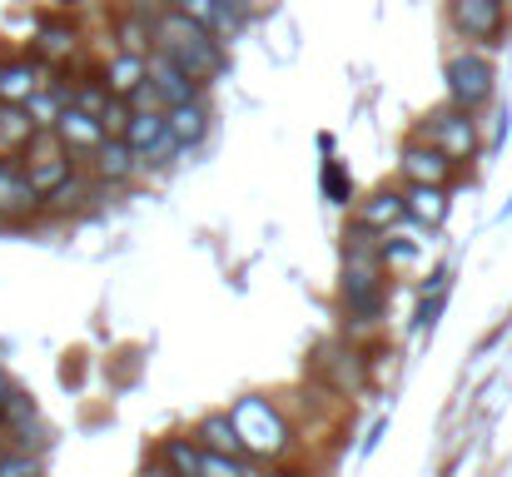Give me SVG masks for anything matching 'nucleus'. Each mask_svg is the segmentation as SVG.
<instances>
[{"mask_svg":"<svg viewBox=\"0 0 512 477\" xmlns=\"http://www.w3.org/2000/svg\"><path fill=\"white\" fill-rule=\"evenodd\" d=\"M403 214L418 219V224H443V219H448L443 184H408V194H403Z\"/></svg>","mask_w":512,"mask_h":477,"instance_id":"f8f14e48","label":"nucleus"},{"mask_svg":"<svg viewBox=\"0 0 512 477\" xmlns=\"http://www.w3.org/2000/svg\"><path fill=\"white\" fill-rule=\"evenodd\" d=\"M343 304L353 309L358 323H373V318L383 314V279H378V269H373V264H353V259H348Z\"/></svg>","mask_w":512,"mask_h":477,"instance_id":"20e7f679","label":"nucleus"},{"mask_svg":"<svg viewBox=\"0 0 512 477\" xmlns=\"http://www.w3.org/2000/svg\"><path fill=\"white\" fill-rule=\"evenodd\" d=\"M40 85H45V70H40V65H30V60H20V65H5V70H0V100H10V105H25Z\"/></svg>","mask_w":512,"mask_h":477,"instance_id":"4468645a","label":"nucleus"},{"mask_svg":"<svg viewBox=\"0 0 512 477\" xmlns=\"http://www.w3.org/2000/svg\"><path fill=\"white\" fill-rule=\"evenodd\" d=\"M448 90H453V105L458 110H483L493 100V65L483 55H453L448 60Z\"/></svg>","mask_w":512,"mask_h":477,"instance_id":"7ed1b4c3","label":"nucleus"},{"mask_svg":"<svg viewBox=\"0 0 512 477\" xmlns=\"http://www.w3.org/2000/svg\"><path fill=\"white\" fill-rule=\"evenodd\" d=\"M503 0H453V25L468 40H498L503 35Z\"/></svg>","mask_w":512,"mask_h":477,"instance_id":"0eeeda50","label":"nucleus"},{"mask_svg":"<svg viewBox=\"0 0 512 477\" xmlns=\"http://www.w3.org/2000/svg\"><path fill=\"white\" fill-rule=\"evenodd\" d=\"M165 125H170L174 145L179 150H189V145H199L204 140V130H209V115H204V105H199V95L194 100H179L165 110Z\"/></svg>","mask_w":512,"mask_h":477,"instance_id":"9b49d317","label":"nucleus"},{"mask_svg":"<svg viewBox=\"0 0 512 477\" xmlns=\"http://www.w3.org/2000/svg\"><path fill=\"white\" fill-rule=\"evenodd\" d=\"M40 204V194H35V184L20 174V169H10V164H0V214H30Z\"/></svg>","mask_w":512,"mask_h":477,"instance_id":"2eb2a0df","label":"nucleus"},{"mask_svg":"<svg viewBox=\"0 0 512 477\" xmlns=\"http://www.w3.org/2000/svg\"><path fill=\"white\" fill-rule=\"evenodd\" d=\"M70 105V90H35L30 100H25V115L35 120V130H55V120H60V110Z\"/></svg>","mask_w":512,"mask_h":477,"instance_id":"6ab92c4d","label":"nucleus"},{"mask_svg":"<svg viewBox=\"0 0 512 477\" xmlns=\"http://www.w3.org/2000/svg\"><path fill=\"white\" fill-rule=\"evenodd\" d=\"M55 135H60V145H65V150L95 155V150H100V140H105V125H100L90 110L65 105V110H60V120H55Z\"/></svg>","mask_w":512,"mask_h":477,"instance_id":"1a4fd4ad","label":"nucleus"},{"mask_svg":"<svg viewBox=\"0 0 512 477\" xmlns=\"http://www.w3.org/2000/svg\"><path fill=\"white\" fill-rule=\"evenodd\" d=\"M0 477H40V463L30 453H15V458H0Z\"/></svg>","mask_w":512,"mask_h":477,"instance_id":"c85d7f7f","label":"nucleus"},{"mask_svg":"<svg viewBox=\"0 0 512 477\" xmlns=\"http://www.w3.org/2000/svg\"><path fill=\"white\" fill-rule=\"evenodd\" d=\"M150 40H155V25H150L145 15H130V20H120V45H125V50H135V55H150Z\"/></svg>","mask_w":512,"mask_h":477,"instance_id":"4be33fe9","label":"nucleus"},{"mask_svg":"<svg viewBox=\"0 0 512 477\" xmlns=\"http://www.w3.org/2000/svg\"><path fill=\"white\" fill-rule=\"evenodd\" d=\"M150 25H155L160 50L170 55L179 70H189L194 80H204V75H214V70L224 65V50H219L214 30H204L199 20H189L179 5H174V10H165V15H155Z\"/></svg>","mask_w":512,"mask_h":477,"instance_id":"f257e3e1","label":"nucleus"},{"mask_svg":"<svg viewBox=\"0 0 512 477\" xmlns=\"http://www.w3.org/2000/svg\"><path fill=\"white\" fill-rule=\"evenodd\" d=\"M145 80L160 90V100H165V110L179 105V100H194L199 95V80L189 75V70H179L165 50H155V55H145Z\"/></svg>","mask_w":512,"mask_h":477,"instance_id":"39448f33","label":"nucleus"},{"mask_svg":"<svg viewBox=\"0 0 512 477\" xmlns=\"http://www.w3.org/2000/svg\"><path fill=\"white\" fill-rule=\"evenodd\" d=\"M140 80H145V55H135V50L115 55V60H110V70H105V90H110V95H120V100H125Z\"/></svg>","mask_w":512,"mask_h":477,"instance_id":"a211bd4d","label":"nucleus"},{"mask_svg":"<svg viewBox=\"0 0 512 477\" xmlns=\"http://www.w3.org/2000/svg\"><path fill=\"white\" fill-rule=\"evenodd\" d=\"M70 105H80V110H90V115L100 120V110L110 105V90H105V80H100V85H80V90L70 95Z\"/></svg>","mask_w":512,"mask_h":477,"instance_id":"cd10ccee","label":"nucleus"},{"mask_svg":"<svg viewBox=\"0 0 512 477\" xmlns=\"http://www.w3.org/2000/svg\"><path fill=\"white\" fill-rule=\"evenodd\" d=\"M95 169H100V179L125 184V179L135 174V150H130L120 135H105V140H100V150H95Z\"/></svg>","mask_w":512,"mask_h":477,"instance_id":"ddd939ff","label":"nucleus"},{"mask_svg":"<svg viewBox=\"0 0 512 477\" xmlns=\"http://www.w3.org/2000/svg\"><path fill=\"white\" fill-rule=\"evenodd\" d=\"M10 393H15V388H10V378H5V373H0V403H5V398H10Z\"/></svg>","mask_w":512,"mask_h":477,"instance_id":"2f4dec72","label":"nucleus"},{"mask_svg":"<svg viewBox=\"0 0 512 477\" xmlns=\"http://www.w3.org/2000/svg\"><path fill=\"white\" fill-rule=\"evenodd\" d=\"M428 145H438L448 159H468L473 155L478 135H473L468 110H443V115H433V125H428Z\"/></svg>","mask_w":512,"mask_h":477,"instance_id":"423d86ee","label":"nucleus"},{"mask_svg":"<svg viewBox=\"0 0 512 477\" xmlns=\"http://www.w3.org/2000/svg\"><path fill=\"white\" fill-rule=\"evenodd\" d=\"M378 259H383V264H413V259H418V249H413V244H393V239H383Z\"/></svg>","mask_w":512,"mask_h":477,"instance_id":"7c9ffc66","label":"nucleus"},{"mask_svg":"<svg viewBox=\"0 0 512 477\" xmlns=\"http://www.w3.org/2000/svg\"><path fill=\"white\" fill-rule=\"evenodd\" d=\"M403 174H408L413 184H448L453 159L443 155L438 145H408V150H403Z\"/></svg>","mask_w":512,"mask_h":477,"instance_id":"9d476101","label":"nucleus"},{"mask_svg":"<svg viewBox=\"0 0 512 477\" xmlns=\"http://www.w3.org/2000/svg\"><path fill=\"white\" fill-rule=\"evenodd\" d=\"M70 50H75V30L70 25H45L40 30V55L45 60H65Z\"/></svg>","mask_w":512,"mask_h":477,"instance_id":"5701e85b","label":"nucleus"},{"mask_svg":"<svg viewBox=\"0 0 512 477\" xmlns=\"http://www.w3.org/2000/svg\"><path fill=\"white\" fill-rule=\"evenodd\" d=\"M199 458H204V448H194V443H184V438H170L165 443V468L174 477H199Z\"/></svg>","mask_w":512,"mask_h":477,"instance_id":"412c9836","label":"nucleus"},{"mask_svg":"<svg viewBox=\"0 0 512 477\" xmlns=\"http://www.w3.org/2000/svg\"><path fill=\"white\" fill-rule=\"evenodd\" d=\"M170 5H179V0H170Z\"/></svg>","mask_w":512,"mask_h":477,"instance_id":"473e14b6","label":"nucleus"},{"mask_svg":"<svg viewBox=\"0 0 512 477\" xmlns=\"http://www.w3.org/2000/svg\"><path fill=\"white\" fill-rule=\"evenodd\" d=\"M324 194H329L334 204H348V199H353V179L343 174L339 159H329V164H324Z\"/></svg>","mask_w":512,"mask_h":477,"instance_id":"393cba45","label":"nucleus"},{"mask_svg":"<svg viewBox=\"0 0 512 477\" xmlns=\"http://www.w3.org/2000/svg\"><path fill=\"white\" fill-rule=\"evenodd\" d=\"M199 448H209V453H229V458H244V443H239L229 413H214V418L199 423Z\"/></svg>","mask_w":512,"mask_h":477,"instance_id":"f3484780","label":"nucleus"},{"mask_svg":"<svg viewBox=\"0 0 512 477\" xmlns=\"http://www.w3.org/2000/svg\"><path fill=\"white\" fill-rule=\"evenodd\" d=\"M80 194H85V184L70 174L65 184H55V189H50V204H55V209H70V204H80Z\"/></svg>","mask_w":512,"mask_h":477,"instance_id":"c756f323","label":"nucleus"},{"mask_svg":"<svg viewBox=\"0 0 512 477\" xmlns=\"http://www.w3.org/2000/svg\"><path fill=\"white\" fill-rule=\"evenodd\" d=\"M130 100H120V95H110V105L100 110V125H105V135H120L125 140V125H130Z\"/></svg>","mask_w":512,"mask_h":477,"instance_id":"a878e982","label":"nucleus"},{"mask_svg":"<svg viewBox=\"0 0 512 477\" xmlns=\"http://www.w3.org/2000/svg\"><path fill=\"white\" fill-rule=\"evenodd\" d=\"M35 145V140H30ZM25 179L35 184V194L45 199L55 184H65L70 179V159H65V150H60V135L55 140H40L35 150H30V169H25Z\"/></svg>","mask_w":512,"mask_h":477,"instance_id":"6e6552de","label":"nucleus"},{"mask_svg":"<svg viewBox=\"0 0 512 477\" xmlns=\"http://www.w3.org/2000/svg\"><path fill=\"white\" fill-rule=\"evenodd\" d=\"M448 289H453V284H448V269H443V274H438V284H433V299H423V304H418V318H413V328H433V323H438L443 304H448Z\"/></svg>","mask_w":512,"mask_h":477,"instance_id":"b1692460","label":"nucleus"},{"mask_svg":"<svg viewBox=\"0 0 512 477\" xmlns=\"http://www.w3.org/2000/svg\"><path fill=\"white\" fill-rule=\"evenodd\" d=\"M403 219V194H373L363 209H358V224H368V229H388V224H398Z\"/></svg>","mask_w":512,"mask_h":477,"instance_id":"aec40b11","label":"nucleus"},{"mask_svg":"<svg viewBox=\"0 0 512 477\" xmlns=\"http://www.w3.org/2000/svg\"><path fill=\"white\" fill-rule=\"evenodd\" d=\"M229 418H234V433H239L244 453L279 458V453L289 448V428H284V418H279L264 398H244V403H234Z\"/></svg>","mask_w":512,"mask_h":477,"instance_id":"f03ea898","label":"nucleus"},{"mask_svg":"<svg viewBox=\"0 0 512 477\" xmlns=\"http://www.w3.org/2000/svg\"><path fill=\"white\" fill-rule=\"evenodd\" d=\"M35 135H40V130H35V120L25 115V105H10V100H0V155H10V150H25Z\"/></svg>","mask_w":512,"mask_h":477,"instance_id":"dca6fc26","label":"nucleus"},{"mask_svg":"<svg viewBox=\"0 0 512 477\" xmlns=\"http://www.w3.org/2000/svg\"><path fill=\"white\" fill-rule=\"evenodd\" d=\"M199 477H244V468H239V458H229V453H209V448H204Z\"/></svg>","mask_w":512,"mask_h":477,"instance_id":"bb28decb","label":"nucleus"}]
</instances>
